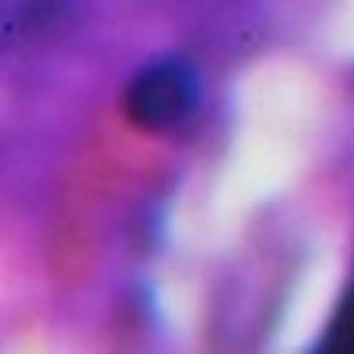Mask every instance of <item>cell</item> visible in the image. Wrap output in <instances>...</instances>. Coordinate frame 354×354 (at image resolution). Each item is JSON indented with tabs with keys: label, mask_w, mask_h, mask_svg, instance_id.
<instances>
[{
	"label": "cell",
	"mask_w": 354,
	"mask_h": 354,
	"mask_svg": "<svg viewBox=\"0 0 354 354\" xmlns=\"http://www.w3.org/2000/svg\"><path fill=\"white\" fill-rule=\"evenodd\" d=\"M194 107H198V73L187 62H179V57H168V62L141 69L130 80L126 100H122L130 126H138L145 133L171 130L183 118H191Z\"/></svg>",
	"instance_id": "cell-1"
},
{
	"label": "cell",
	"mask_w": 354,
	"mask_h": 354,
	"mask_svg": "<svg viewBox=\"0 0 354 354\" xmlns=\"http://www.w3.org/2000/svg\"><path fill=\"white\" fill-rule=\"evenodd\" d=\"M320 351L328 354H354V278L343 290V301H339L335 316H331L328 331L320 339Z\"/></svg>",
	"instance_id": "cell-2"
}]
</instances>
